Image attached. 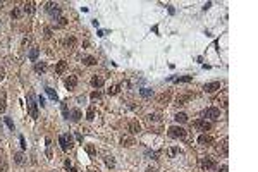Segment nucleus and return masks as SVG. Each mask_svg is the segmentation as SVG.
Instances as JSON below:
<instances>
[{
  "instance_id": "f257e3e1",
  "label": "nucleus",
  "mask_w": 258,
  "mask_h": 172,
  "mask_svg": "<svg viewBox=\"0 0 258 172\" xmlns=\"http://www.w3.org/2000/svg\"><path fill=\"white\" fill-rule=\"evenodd\" d=\"M59 144H60V148H62L64 151L71 150V148L74 146V143H72V134H71V133L60 134V136H59Z\"/></svg>"
},
{
  "instance_id": "f03ea898",
  "label": "nucleus",
  "mask_w": 258,
  "mask_h": 172,
  "mask_svg": "<svg viewBox=\"0 0 258 172\" xmlns=\"http://www.w3.org/2000/svg\"><path fill=\"white\" fill-rule=\"evenodd\" d=\"M28 110H29V115L33 117V119H38V103H36L33 93L28 95Z\"/></svg>"
},
{
  "instance_id": "7ed1b4c3",
  "label": "nucleus",
  "mask_w": 258,
  "mask_h": 172,
  "mask_svg": "<svg viewBox=\"0 0 258 172\" xmlns=\"http://www.w3.org/2000/svg\"><path fill=\"white\" fill-rule=\"evenodd\" d=\"M169 136L175 138V139H181V138H186V129L181 127V126H170L169 127Z\"/></svg>"
},
{
  "instance_id": "20e7f679",
  "label": "nucleus",
  "mask_w": 258,
  "mask_h": 172,
  "mask_svg": "<svg viewBox=\"0 0 258 172\" xmlns=\"http://www.w3.org/2000/svg\"><path fill=\"white\" fill-rule=\"evenodd\" d=\"M193 126H195L198 131H203V133H207V131L212 129V122H210V121H207V119H198V121H195V122H193Z\"/></svg>"
},
{
  "instance_id": "39448f33",
  "label": "nucleus",
  "mask_w": 258,
  "mask_h": 172,
  "mask_svg": "<svg viewBox=\"0 0 258 172\" xmlns=\"http://www.w3.org/2000/svg\"><path fill=\"white\" fill-rule=\"evenodd\" d=\"M45 10H47L52 17H59V16H60V5H59V4H54V2H47Z\"/></svg>"
},
{
  "instance_id": "423d86ee",
  "label": "nucleus",
  "mask_w": 258,
  "mask_h": 172,
  "mask_svg": "<svg viewBox=\"0 0 258 172\" xmlns=\"http://www.w3.org/2000/svg\"><path fill=\"white\" fill-rule=\"evenodd\" d=\"M220 117V110L217 107H208L205 110V119H210V121H217Z\"/></svg>"
},
{
  "instance_id": "0eeeda50",
  "label": "nucleus",
  "mask_w": 258,
  "mask_h": 172,
  "mask_svg": "<svg viewBox=\"0 0 258 172\" xmlns=\"http://www.w3.org/2000/svg\"><path fill=\"white\" fill-rule=\"evenodd\" d=\"M203 89H205L207 93H213V91H217V89H220V83H219V81L207 83V84L203 86Z\"/></svg>"
},
{
  "instance_id": "6e6552de",
  "label": "nucleus",
  "mask_w": 258,
  "mask_h": 172,
  "mask_svg": "<svg viewBox=\"0 0 258 172\" xmlns=\"http://www.w3.org/2000/svg\"><path fill=\"white\" fill-rule=\"evenodd\" d=\"M200 164H201L203 169H208V171H212V169H215V167H217L215 162H213L212 158H208V157H207V158H201V160H200Z\"/></svg>"
},
{
  "instance_id": "1a4fd4ad",
  "label": "nucleus",
  "mask_w": 258,
  "mask_h": 172,
  "mask_svg": "<svg viewBox=\"0 0 258 172\" xmlns=\"http://www.w3.org/2000/svg\"><path fill=\"white\" fill-rule=\"evenodd\" d=\"M103 77H102V76H93V77H91V86H93V88H102V86H103Z\"/></svg>"
},
{
  "instance_id": "9d476101",
  "label": "nucleus",
  "mask_w": 258,
  "mask_h": 172,
  "mask_svg": "<svg viewBox=\"0 0 258 172\" xmlns=\"http://www.w3.org/2000/svg\"><path fill=\"white\" fill-rule=\"evenodd\" d=\"M76 84H77V77H76V76H69V77L65 79V88H67V89L76 88Z\"/></svg>"
},
{
  "instance_id": "9b49d317",
  "label": "nucleus",
  "mask_w": 258,
  "mask_h": 172,
  "mask_svg": "<svg viewBox=\"0 0 258 172\" xmlns=\"http://www.w3.org/2000/svg\"><path fill=\"white\" fill-rule=\"evenodd\" d=\"M127 129H129V133L136 134V133H140V131H141V126L136 122V121H131V122H129V126H127Z\"/></svg>"
},
{
  "instance_id": "f8f14e48",
  "label": "nucleus",
  "mask_w": 258,
  "mask_h": 172,
  "mask_svg": "<svg viewBox=\"0 0 258 172\" xmlns=\"http://www.w3.org/2000/svg\"><path fill=\"white\" fill-rule=\"evenodd\" d=\"M22 10H24V14L31 16V14L35 12V4H33V2H26V4L22 5Z\"/></svg>"
},
{
  "instance_id": "ddd939ff",
  "label": "nucleus",
  "mask_w": 258,
  "mask_h": 172,
  "mask_svg": "<svg viewBox=\"0 0 258 172\" xmlns=\"http://www.w3.org/2000/svg\"><path fill=\"white\" fill-rule=\"evenodd\" d=\"M198 143L203 144V146H208V144H212V138H210L208 134H201V136L198 138Z\"/></svg>"
},
{
  "instance_id": "4468645a",
  "label": "nucleus",
  "mask_w": 258,
  "mask_h": 172,
  "mask_svg": "<svg viewBox=\"0 0 258 172\" xmlns=\"http://www.w3.org/2000/svg\"><path fill=\"white\" fill-rule=\"evenodd\" d=\"M38 55H40V50H38V48H31V50H29V54H28V57H29V60L36 62Z\"/></svg>"
},
{
  "instance_id": "2eb2a0df",
  "label": "nucleus",
  "mask_w": 258,
  "mask_h": 172,
  "mask_svg": "<svg viewBox=\"0 0 258 172\" xmlns=\"http://www.w3.org/2000/svg\"><path fill=\"white\" fill-rule=\"evenodd\" d=\"M140 95L143 96V98H150V96H153V89H150V88H141V89H140Z\"/></svg>"
},
{
  "instance_id": "dca6fc26",
  "label": "nucleus",
  "mask_w": 258,
  "mask_h": 172,
  "mask_svg": "<svg viewBox=\"0 0 258 172\" xmlns=\"http://www.w3.org/2000/svg\"><path fill=\"white\" fill-rule=\"evenodd\" d=\"M174 119H175V122H186V121H188V115H186V114H184V112H179V114H175V115H174Z\"/></svg>"
},
{
  "instance_id": "f3484780",
  "label": "nucleus",
  "mask_w": 258,
  "mask_h": 172,
  "mask_svg": "<svg viewBox=\"0 0 258 172\" xmlns=\"http://www.w3.org/2000/svg\"><path fill=\"white\" fill-rule=\"evenodd\" d=\"M81 115H83V114H81V110H79V109H74L72 112H71V119H72V121H76V122L81 119Z\"/></svg>"
},
{
  "instance_id": "a211bd4d",
  "label": "nucleus",
  "mask_w": 258,
  "mask_h": 172,
  "mask_svg": "<svg viewBox=\"0 0 258 172\" xmlns=\"http://www.w3.org/2000/svg\"><path fill=\"white\" fill-rule=\"evenodd\" d=\"M65 66H67V62H65V60H60V62H59V64H57V67H55L57 74H62L64 71H65Z\"/></svg>"
},
{
  "instance_id": "6ab92c4d",
  "label": "nucleus",
  "mask_w": 258,
  "mask_h": 172,
  "mask_svg": "<svg viewBox=\"0 0 258 172\" xmlns=\"http://www.w3.org/2000/svg\"><path fill=\"white\" fill-rule=\"evenodd\" d=\"M45 69H47V64H45V62H36V64H35V71H36V72H45Z\"/></svg>"
},
{
  "instance_id": "aec40b11",
  "label": "nucleus",
  "mask_w": 258,
  "mask_h": 172,
  "mask_svg": "<svg viewBox=\"0 0 258 172\" xmlns=\"http://www.w3.org/2000/svg\"><path fill=\"white\" fill-rule=\"evenodd\" d=\"M86 119H88V121H93V119H95V107H93V105H90V107H88Z\"/></svg>"
},
{
  "instance_id": "412c9836",
  "label": "nucleus",
  "mask_w": 258,
  "mask_h": 172,
  "mask_svg": "<svg viewBox=\"0 0 258 172\" xmlns=\"http://www.w3.org/2000/svg\"><path fill=\"white\" fill-rule=\"evenodd\" d=\"M188 100H189V95H181V96L175 98V103H177V105H184Z\"/></svg>"
},
{
  "instance_id": "4be33fe9",
  "label": "nucleus",
  "mask_w": 258,
  "mask_h": 172,
  "mask_svg": "<svg viewBox=\"0 0 258 172\" xmlns=\"http://www.w3.org/2000/svg\"><path fill=\"white\" fill-rule=\"evenodd\" d=\"M83 62L86 64V66H95V64H97V59H95V57H91V55H88V57H84V59H83Z\"/></svg>"
},
{
  "instance_id": "5701e85b",
  "label": "nucleus",
  "mask_w": 258,
  "mask_h": 172,
  "mask_svg": "<svg viewBox=\"0 0 258 172\" xmlns=\"http://www.w3.org/2000/svg\"><path fill=\"white\" fill-rule=\"evenodd\" d=\"M175 83H189L193 81V76H181V77H175Z\"/></svg>"
},
{
  "instance_id": "b1692460",
  "label": "nucleus",
  "mask_w": 258,
  "mask_h": 172,
  "mask_svg": "<svg viewBox=\"0 0 258 172\" xmlns=\"http://www.w3.org/2000/svg\"><path fill=\"white\" fill-rule=\"evenodd\" d=\"M45 91H47V95H48L52 100H59V96H57V93H55L54 88H45Z\"/></svg>"
},
{
  "instance_id": "393cba45",
  "label": "nucleus",
  "mask_w": 258,
  "mask_h": 172,
  "mask_svg": "<svg viewBox=\"0 0 258 172\" xmlns=\"http://www.w3.org/2000/svg\"><path fill=\"white\" fill-rule=\"evenodd\" d=\"M105 164L109 165L110 169H114V167H115V160H114V157H110V155H107V157H105Z\"/></svg>"
},
{
  "instance_id": "a878e982",
  "label": "nucleus",
  "mask_w": 258,
  "mask_h": 172,
  "mask_svg": "<svg viewBox=\"0 0 258 172\" xmlns=\"http://www.w3.org/2000/svg\"><path fill=\"white\" fill-rule=\"evenodd\" d=\"M119 91H120V86H119V84H114V86H110V89H109L107 93H109V95H117Z\"/></svg>"
},
{
  "instance_id": "bb28decb",
  "label": "nucleus",
  "mask_w": 258,
  "mask_h": 172,
  "mask_svg": "<svg viewBox=\"0 0 258 172\" xmlns=\"http://www.w3.org/2000/svg\"><path fill=\"white\" fill-rule=\"evenodd\" d=\"M14 160H16V164H22L24 162V155L21 151H17V153H14Z\"/></svg>"
},
{
  "instance_id": "cd10ccee",
  "label": "nucleus",
  "mask_w": 258,
  "mask_h": 172,
  "mask_svg": "<svg viewBox=\"0 0 258 172\" xmlns=\"http://www.w3.org/2000/svg\"><path fill=\"white\" fill-rule=\"evenodd\" d=\"M177 153H179V148H169V150H167V155H169L170 158H174Z\"/></svg>"
},
{
  "instance_id": "c85d7f7f",
  "label": "nucleus",
  "mask_w": 258,
  "mask_h": 172,
  "mask_svg": "<svg viewBox=\"0 0 258 172\" xmlns=\"http://www.w3.org/2000/svg\"><path fill=\"white\" fill-rule=\"evenodd\" d=\"M60 109H62L64 119H69V110H67V105H65V103H62V105H60Z\"/></svg>"
},
{
  "instance_id": "c756f323",
  "label": "nucleus",
  "mask_w": 258,
  "mask_h": 172,
  "mask_svg": "<svg viewBox=\"0 0 258 172\" xmlns=\"http://www.w3.org/2000/svg\"><path fill=\"white\" fill-rule=\"evenodd\" d=\"M4 121H5V124H7V127H9V129H12V131H14V122L10 121V117H4Z\"/></svg>"
},
{
  "instance_id": "7c9ffc66",
  "label": "nucleus",
  "mask_w": 258,
  "mask_h": 172,
  "mask_svg": "<svg viewBox=\"0 0 258 172\" xmlns=\"http://www.w3.org/2000/svg\"><path fill=\"white\" fill-rule=\"evenodd\" d=\"M133 143L134 141L131 139V138H122V144H124V146H131Z\"/></svg>"
},
{
  "instance_id": "2f4dec72",
  "label": "nucleus",
  "mask_w": 258,
  "mask_h": 172,
  "mask_svg": "<svg viewBox=\"0 0 258 172\" xmlns=\"http://www.w3.org/2000/svg\"><path fill=\"white\" fill-rule=\"evenodd\" d=\"M86 151H88L90 155H95V153H97V150H95V146H93V144H86Z\"/></svg>"
},
{
  "instance_id": "473e14b6",
  "label": "nucleus",
  "mask_w": 258,
  "mask_h": 172,
  "mask_svg": "<svg viewBox=\"0 0 258 172\" xmlns=\"http://www.w3.org/2000/svg\"><path fill=\"white\" fill-rule=\"evenodd\" d=\"M65 43V47H74V43H76V40L74 38H67V40L64 41Z\"/></svg>"
},
{
  "instance_id": "72a5a7b5",
  "label": "nucleus",
  "mask_w": 258,
  "mask_h": 172,
  "mask_svg": "<svg viewBox=\"0 0 258 172\" xmlns=\"http://www.w3.org/2000/svg\"><path fill=\"white\" fill-rule=\"evenodd\" d=\"M10 16H12L14 19H17V17H21V10H19V9H14V10L10 12Z\"/></svg>"
},
{
  "instance_id": "f704fd0d",
  "label": "nucleus",
  "mask_w": 258,
  "mask_h": 172,
  "mask_svg": "<svg viewBox=\"0 0 258 172\" xmlns=\"http://www.w3.org/2000/svg\"><path fill=\"white\" fill-rule=\"evenodd\" d=\"M148 121H150V122H155V121H160V115H157V114H153V115H148Z\"/></svg>"
},
{
  "instance_id": "c9c22d12",
  "label": "nucleus",
  "mask_w": 258,
  "mask_h": 172,
  "mask_svg": "<svg viewBox=\"0 0 258 172\" xmlns=\"http://www.w3.org/2000/svg\"><path fill=\"white\" fill-rule=\"evenodd\" d=\"M90 96H91V100H98V98H100L102 95H100V91H93Z\"/></svg>"
},
{
  "instance_id": "e433bc0d",
  "label": "nucleus",
  "mask_w": 258,
  "mask_h": 172,
  "mask_svg": "<svg viewBox=\"0 0 258 172\" xmlns=\"http://www.w3.org/2000/svg\"><path fill=\"white\" fill-rule=\"evenodd\" d=\"M59 24H60V26H65V24H67V19H65V17H59Z\"/></svg>"
},
{
  "instance_id": "4c0bfd02",
  "label": "nucleus",
  "mask_w": 258,
  "mask_h": 172,
  "mask_svg": "<svg viewBox=\"0 0 258 172\" xmlns=\"http://www.w3.org/2000/svg\"><path fill=\"white\" fill-rule=\"evenodd\" d=\"M19 143H21V148L24 150V148H26V141H24V138H22V136H19Z\"/></svg>"
},
{
  "instance_id": "58836bf2",
  "label": "nucleus",
  "mask_w": 258,
  "mask_h": 172,
  "mask_svg": "<svg viewBox=\"0 0 258 172\" xmlns=\"http://www.w3.org/2000/svg\"><path fill=\"white\" fill-rule=\"evenodd\" d=\"M45 36H47V38L52 36V29H50V28H45Z\"/></svg>"
},
{
  "instance_id": "ea45409f",
  "label": "nucleus",
  "mask_w": 258,
  "mask_h": 172,
  "mask_svg": "<svg viewBox=\"0 0 258 172\" xmlns=\"http://www.w3.org/2000/svg\"><path fill=\"white\" fill-rule=\"evenodd\" d=\"M0 112H5V100L0 102Z\"/></svg>"
},
{
  "instance_id": "a19ab883",
  "label": "nucleus",
  "mask_w": 258,
  "mask_h": 172,
  "mask_svg": "<svg viewBox=\"0 0 258 172\" xmlns=\"http://www.w3.org/2000/svg\"><path fill=\"white\" fill-rule=\"evenodd\" d=\"M38 103H40L42 107H45V98H43V96H38Z\"/></svg>"
},
{
  "instance_id": "79ce46f5",
  "label": "nucleus",
  "mask_w": 258,
  "mask_h": 172,
  "mask_svg": "<svg viewBox=\"0 0 258 172\" xmlns=\"http://www.w3.org/2000/svg\"><path fill=\"white\" fill-rule=\"evenodd\" d=\"M64 167H65V169L69 171V169H71V167H72V165H71V162H69V160H65V162H64Z\"/></svg>"
},
{
  "instance_id": "37998d69",
  "label": "nucleus",
  "mask_w": 258,
  "mask_h": 172,
  "mask_svg": "<svg viewBox=\"0 0 258 172\" xmlns=\"http://www.w3.org/2000/svg\"><path fill=\"white\" fill-rule=\"evenodd\" d=\"M4 77H5V71H4V69L0 67V81H2Z\"/></svg>"
},
{
  "instance_id": "c03bdc74",
  "label": "nucleus",
  "mask_w": 258,
  "mask_h": 172,
  "mask_svg": "<svg viewBox=\"0 0 258 172\" xmlns=\"http://www.w3.org/2000/svg\"><path fill=\"white\" fill-rule=\"evenodd\" d=\"M76 139H77V141H79V143H83V136H81L79 133H76Z\"/></svg>"
},
{
  "instance_id": "a18cd8bd",
  "label": "nucleus",
  "mask_w": 258,
  "mask_h": 172,
  "mask_svg": "<svg viewBox=\"0 0 258 172\" xmlns=\"http://www.w3.org/2000/svg\"><path fill=\"white\" fill-rule=\"evenodd\" d=\"M227 171H229V169H227V165H222V167H220V171H219V172H227Z\"/></svg>"
},
{
  "instance_id": "49530a36",
  "label": "nucleus",
  "mask_w": 258,
  "mask_h": 172,
  "mask_svg": "<svg viewBox=\"0 0 258 172\" xmlns=\"http://www.w3.org/2000/svg\"><path fill=\"white\" fill-rule=\"evenodd\" d=\"M146 172H158V171H157V169H152V167H148Z\"/></svg>"
},
{
  "instance_id": "de8ad7c7",
  "label": "nucleus",
  "mask_w": 258,
  "mask_h": 172,
  "mask_svg": "<svg viewBox=\"0 0 258 172\" xmlns=\"http://www.w3.org/2000/svg\"><path fill=\"white\" fill-rule=\"evenodd\" d=\"M69 172H77V171L74 169V167H71V169H69Z\"/></svg>"
},
{
  "instance_id": "09e8293b",
  "label": "nucleus",
  "mask_w": 258,
  "mask_h": 172,
  "mask_svg": "<svg viewBox=\"0 0 258 172\" xmlns=\"http://www.w3.org/2000/svg\"><path fill=\"white\" fill-rule=\"evenodd\" d=\"M0 131H2V122H0Z\"/></svg>"
},
{
  "instance_id": "8fccbe9b",
  "label": "nucleus",
  "mask_w": 258,
  "mask_h": 172,
  "mask_svg": "<svg viewBox=\"0 0 258 172\" xmlns=\"http://www.w3.org/2000/svg\"><path fill=\"white\" fill-rule=\"evenodd\" d=\"M97 172H100V171H97Z\"/></svg>"
},
{
  "instance_id": "3c124183",
  "label": "nucleus",
  "mask_w": 258,
  "mask_h": 172,
  "mask_svg": "<svg viewBox=\"0 0 258 172\" xmlns=\"http://www.w3.org/2000/svg\"><path fill=\"white\" fill-rule=\"evenodd\" d=\"M0 5H2V4H0Z\"/></svg>"
}]
</instances>
